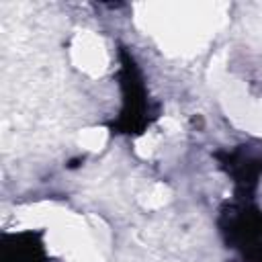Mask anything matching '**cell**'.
I'll return each instance as SVG.
<instances>
[{
  "mask_svg": "<svg viewBox=\"0 0 262 262\" xmlns=\"http://www.w3.org/2000/svg\"><path fill=\"white\" fill-rule=\"evenodd\" d=\"M74 55H76V63L80 68H84L86 72H100L106 63V51H104L100 39H96L92 35H86L76 43Z\"/></svg>",
  "mask_w": 262,
  "mask_h": 262,
  "instance_id": "obj_1",
  "label": "cell"
}]
</instances>
